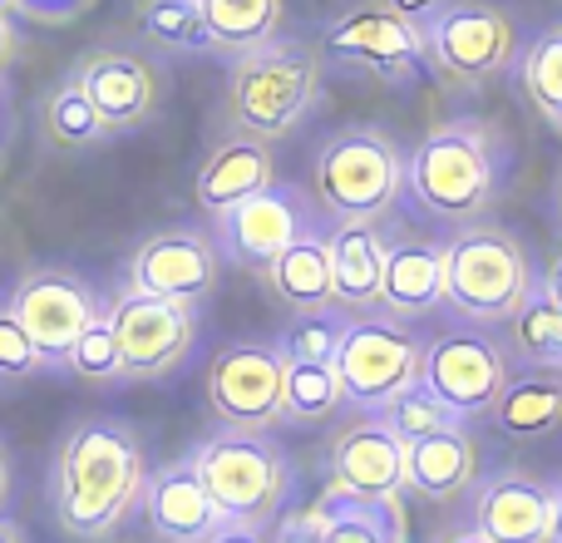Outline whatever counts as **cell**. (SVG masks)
Masks as SVG:
<instances>
[{
  "label": "cell",
  "instance_id": "32",
  "mask_svg": "<svg viewBox=\"0 0 562 543\" xmlns=\"http://www.w3.org/2000/svg\"><path fill=\"white\" fill-rule=\"evenodd\" d=\"M104 134H109L104 119L94 114V104L85 99V89H79L75 79H65V85L45 99V138H49V144L89 148V144H99Z\"/></svg>",
  "mask_w": 562,
  "mask_h": 543
},
{
  "label": "cell",
  "instance_id": "7",
  "mask_svg": "<svg viewBox=\"0 0 562 543\" xmlns=\"http://www.w3.org/2000/svg\"><path fill=\"white\" fill-rule=\"evenodd\" d=\"M425 341L390 317H346L340 341L330 351V370L340 386V406L360 415H380L400 390L419 380Z\"/></svg>",
  "mask_w": 562,
  "mask_h": 543
},
{
  "label": "cell",
  "instance_id": "22",
  "mask_svg": "<svg viewBox=\"0 0 562 543\" xmlns=\"http://www.w3.org/2000/svg\"><path fill=\"white\" fill-rule=\"evenodd\" d=\"M272 184H277L272 144H262V138H223L198 168V208L207 218H217L223 208L243 203V198L262 193Z\"/></svg>",
  "mask_w": 562,
  "mask_h": 543
},
{
  "label": "cell",
  "instance_id": "35",
  "mask_svg": "<svg viewBox=\"0 0 562 543\" xmlns=\"http://www.w3.org/2000/svg\"><path fill=\"white\" fill-rule=\"evenodd\" d=\"M65 366L85 380H119V346H114V331H109L104 317L79 331L75 346L65 351Z\"/></svg>",
  "mask_w": 562,
  "mask_h": 543
},
{
  "label": "cell",
  "instance_id": "17",
  "mask_svg": "<svg viewBox=\"0 0 562 543\" xmlns=\"http://www.w3.org/2000/svg\"><path fill=\"white\" fill-rule=\"evenodd\" d=\"M277 543H405L400 499H360L346 489H326L311 509L281 519Z\"/></svg>",
  "mask_w": 562,
  "mask_h": 543
},
{
  "label": "cell",
  "instance_id": "14",
  "mask_svg": "<svg viewBox=\"0 0 562 543\" xmlns=\"http://www.w3.org/2000/svg\"><path fill=\"white\" fill-rule=\"evenodd\" d=\"M306 203L296 198V188H262V193L243 198V203L223 208L213 218V243L223 253V263L257 267L262 272L281 247L296 233H306Z\"/></svg>",
  "mask_w": 562,
  "mask_h": 543
},
{
  "label": "cell",
  "instance_id": "31",
  "mask_svg": "<svg viewBox=\"0 0 562 543\" xmlns=\"http://www.w3.org/2000/svg\"><path fill=\"white\" fill-rule=\"evenodd\" d=\"M518 85L553 129H562V25H548L518 59Z\"/></svg>",
  "mask_w": 562,
  "mask_h": 543
},
{
  "label": "cell",
  "instance_id": "9",
  "mask_svg": "<svg viewBox=\"0 0 562 543\" xmlns=\"http://www.w3.org/2000/svg\"><path fill=\"white\" fill-rule=\"evenodd\" d=\"M419 386L464 425L474 415H488L498 390L508 386V361L504 346L488 336L484 326H454L425 341V361H419Z\"/></svg>",
  "mask_w": 562,
  "mask_h": 543
},
{
  "label": "cell",
  "instance_id": "6",
  "mask_svg": "<svg viewBox=\"0 0 562 543\" xmlns=\"http://www.w3.org/2000/svg\"><path fill=\"white\" fill-rule=\"evenodd\" d=\"M227 524L272 529L291 495V459L267 430H217L188 455Z\"/></svg>",
  "mask_w": 562,
  "mask_h": 543
},
{
  "label": "cell",
  "instance_id": "3",
  "mask_svg": "<svg viewBox=\"0 0 562 543\" xmlns=\"http://www.w3.org/2000/svg\"><path fill=\"white\" fill-rule=\"evenodd\" d=\"M498 138L479 119H449L435 124L405 154V193L425 208L435 223L469 228L484 223V213L498 198Z\"/></svg>",
  "mask_w": 562,
  "mask_h": 543
},
{
  "label": "cell",
  "instance_id": "1",
  "mask_svg": "<svg viewBox=\"0 0 562 543\" xmlns=\"http://www.w3.org/2000/svg\"><path fill=\"white\" fill-rule=\"evenodd\" d=\"M148 479L144 440L124 420H85L55 455V514L75 539H109L138 505Z\"/></svg>",
  "mask_w": 562,
  "mask_h": 543
},
{
  "label": "cell",
  "instance_id": "40",
  "mask_svg": "<svg viewBox=\"0 0 562 543\" xmlns=\"http://www.w3.org/2000/svg\"><path fill=\"white\" fill-rule=\"evenodd\" d=\"M538 287H543V291H548V297H553V301H558V307H562V253L553 257V267H548V272H543V277H538Z\"/></svg>",
  "mask_w": 562,
  "mask_h": 543
},
{
  "label": "cell",
  "instance_id": "45",
  "mask_svg": "<svg viewBox=\"0 0 562 543\" xmlns=\"http://www.w3.org/2000/svg\"><path fill=\"white\" fill-rule=\"evenodd\" d=\"M548 543H562V489H558V509H553V529H548Z\"/></svg>",
  "mask_w": 562,
  "mask_h": 543
},
{
  "label": "cell",
  "instance_id": "21",
  "mask_svg": "<svg viewBox=\"0 0 562 543\" xmlns=\"http://www.w3.org/2000/svg\"><path fill=\"white\" fill-rule=\"evenodd\" d=\"M375 307L390 321H415L445 307V272H439V243L429 237H390L385 233V272H380Z\"/></svg>",
  "mask_w": 562,
  "mask_h": 543
},
{
  "label": "cell",
  "instance_id": "2",
  "mask_svg": "<svg viewBox=\"0 0 562 543\" xmlns=\"http://www.w3.org/2000/svg\"><path fill=\"white\" fill-rule=\"evenodd\" d=\"M321 85H326V59L311 40L277 35L252 55H237L223 95L227 134L277 144L316 109Z\"/></svg>",
  "mask_w": 562,
  "mask_h": 543
},
{
  "label": "cell",
  "instance_id": "5",
  "mask_svg": "<svg viewBox=\"0 0 562 543\" xmlns=\"http://www.w3.org/2000/svg\"><path fill=\"white\" fill-rule=\"evenodd\" d=\"M311 188L336 223H385L405 198V148L375 124H350L321 144Z\"/></svg>",
  "mask_w": 562,
  "mask_h": 543
},
{
  "label": "cell",
  "instance_id": "4",
  "mask_svg": "<svg viewBox=\"0 0 562 543\" xmlns=\"http://www.w3.org/2000/svg\"><path fill=\"white\" fill-rule=\"evenodd\" d=\"M445 307L469 326H508L538 287L524 243L498 223H469L439 247Z\"/></svg>",
  "mask_w": 562,
  "mask_h": 543
},
{
  "label": "cell",
  "instance_id": "33",
  "mask_svg": "<svg viewBox=\"0 0 562 543\" xmlns=\"http://www.w3.org/2000/svg\"><path fill=\"white\" fill-rule=\"evenodd\" d=\"M380 420H385L390 430H395L405 445H415V440H425V435H435V430H445V425H459L454 415H449L445 406H439L435 396H429L425 386H409V390H400L395 400H390L385 410H380Z\"/></svg>",
  "mask_w": 562,
  "mask_h": 543
},
{
  "label": "cell",
  "instance_id": "38",
  "mask_svg": "<svg viewBox=\"0 0 562 543\" xmlns=\"http://www.w3.org/2000/svg\"><path fill=\"white\" fill-rule=\"evenodd\" d=\"M380 5L390 10V15H400L405 25H415V30H425L429 20L439 15V10L449 5V0H380Z\"/></svg>",
  "mask_w": 562,
  "mask_h": 543
},
{
  "label": "cell",
  "instance_id": "25",
  "mask_svg": "<svg viewBox=\"0 0 562 543\" xmlns=\"http://www.w3.org/2000/svg\"><path fill=\"white\" fill-rule=\"evenodd\" d=\"M330 243V277H336V307L370 311L380 297V272H385V233L380 223H336L326 233Z\"/></svg>",
  "mask_w": 562,
  "mask_h": 543
},
{
  "label": "cell",
  "instance_id": "11",
  "mask_svg": "<svg viewBox=\"0 0 562 543\" xmlns=\"http://www.w3.org/2000/svg\"><path fill=\"white\" fill-rule=\"evenodd\" d=\"M281 370L286 356L277 341H237L207 366V406L227 430H272L281 420Z\"/></svg>",
  "mask_w": 562,
  "mask_h": 543
},
{
  "label": "cell",
  "instance_id": "30",
  "mask_svg": "<svg viewBox=\"0 0 562 543\" xmlns=\"http://www.w3.org/2000/svg\"><path fill=\"white\" fill-rule=\"evenodd\" d=\"M138 35L158 49H173V55H207V25L198 0H144Z\"/></svg>",
  "mask_w": 562,
  "mask_h": 543
},
{
  "label": "cell",
  "instance_id": "28",
  "mask_svg": "<svg viewBox=\"0 0 562 543\" xmlns=\"http://www.w3.org/2000/svg\"><path fill=\"white\" fill-rule=\"evenodd\" d=\"M340 410V386L330 361H291L281 370V420H301V425H321Z\"/></svg>",
  "mask_w": 562,
  "mask_h": 543
},
{
  "label": "cell",
  "instance_id": "47",
  "mask_svg": "<svg viewBox=\"0 0 562 543\" xmlns=\"http://www.w3.org/2000/svg\"><path fill=\"white\" fill-rule=\"evenodd\" d=\"M558 218H562V193H558Z\"/></svg>",
  "mask_w": 562,
  "mask_h": 543
},
{
  "label": "cell",
  "instance_id": "24",
  "mask_svg": "<svg viewBox=\"0 0 562 543\" xmlns=\"http://www.w3.org/2000/svg\"><path fill=\"white\" fill-rule=\"evenodd\" d=\"M267 287L277 291V301H286L291 311H326L336 307V277H330V243L326 233L306 228L262 267Z\"/></svg>",
  "mask_w": 562,
  "mask_h": 543
},
{
  "label": "cell",
  "instance_id": "44",
  "mask_svg": "<svg viewBox=\"0 0 562 543\" xmlns=\"http://www.w3.org/2000/svg\"><path fill=\"white\" fill-rule=\"evenodd\" d=\"M439 543H494V539H484L479 529H464V534H445Z\"/></svg>",
  "mask_w": 562,
  "mask_h": 543
},
{
  "label": "cell",
  "instance_id": "18",
  "mask_svg": "<svg viewBox=\"0 0 562 543\" xmlns=\"http://www.w3.org/2000/svg\"><path fill=\"white\" fill-rule=\"evenodd\" d=\"M330 489L360 499H400L405 495V440L380 415H360L330 445Z\"/></svg>",
  "mask_w": 562,
  "mask_h": 543
},
{
  "label": "cell",
  "instance_id": "26",
  "mask_svg": "<svg viewBox=\"0 0 562 543\" xmlns=\"http://www.w3.org/2000/svg\"><path fill=\"white\" fill-rule=\"evenodd\" d=\"M488 420L504 440H543L562 425V370H528L508 376L498 400L488 406Z\"/></svg>",
  "mask_w": 562,
  "mask_h": 543
},
{
  "label": "cell",
  "instance_id": "42",
  "mask_svg": "<svg viewBox=\"0 0 562 543\" xmlns=\"http://www.w3.org/2000/svg\"><path fill=\"white\" fill-rule=\"evenodd\" d=\"M0 543H25L20 524H15V519H5V514H0Z\"/></svg>",
  "mask_w": 562,
  "mask_h": 543
},
{
  "label": "cell",
  "instance_id": "12",
  "mask_svg": "<svg viewBox=\"0 0 562 543\" xmlns=\"http://www.w3.org/2000/svg\"><path fill=\"white\" fill-rule=\"evenodd\" d=\"M217 281H223V253L203 228H164V233L144 237L134 263H128V287L183 301V307L207 301Z\"/></svg>",
  "mask_w": 562,
  "mask_h": 543
},
{
  "label": "cell",
  "instance_id": "10",
  "mask_svg": "<svg viewBox=\"0 0 562 543\" xmlns=\"http://www.w3.org/2000/svg\"><path fill=\"white\" fill-rule=\"evenodd\" d=\"M119 346V376L124 380H158L173 366H183L198 341V311L183 301L148 297V291H119L104 311Z\"/></svg>",
  "mask_w": 562,
  "mask_h": 543
},
{
  "label": "cell",
  "instance_id": "43",
  "mask_svg": "<svg viewBox=\"0 0 562 543\" xmlns=\"http://www.w3.org/2000/svg\"><path fill=\"white\" fill-rule=\"evenodd\" d=\"M5 495H10V455L0 445V505H5Z\"/></svg>",
  "mask_w": 562,
  "mask_h": 543
},
{
  "label": "cell",
  "instance_id": "13",
  "mask_svg": "<svg viewBox=\"0 0 562 543\" xmlns=\"http://www.w3.org/2000/svg\"><path fill=\"white\" fill-rule=\"evenodd\" d=\"M5 311L25 326V336L35 341L45 366L49 361H65V351L75 346L79 331H85L89 321L104 317L94 287L65 267H40V272H30V277H20V287H15V297H10Z\"/></svg>",
  "mask_w": 562,
  "mask_h": 543
},
{
  "label": "cell",
  "instance_id": "27",
  "mask_svg": "<svg viewBox=\"0 0 562 543\" xmlns=\"http://www.w3.org/2000/svg\"><path fill=\"white\" fill-rule=\"evenodd\" d=\"M198 10L207 25V55L223 59L262 49L281 35V15H286L281 0H198Z\"/></svg>",
  "mask_w": 562,
  "mask_h": 543
},
{
  "label": "cell",
  "instance_id": "20",
  "mask_svg": "<svg viewBox=\"0 0 562 543\" xmlns=\"http://www.w3.org/2000/svg\"><path fill=\"white\" fill-rule=\"evenodd\" d=\"M138 505H144L148 529L164 543H203L223 524V514H217V505L207 499L203 479H198V469L188 465V459L154 469V475L144 479Z\"/></svg>",
  "mask_w": 562,
  "mask_h": 543
},
{
  "label": "cell",
  "instance_id": "19",
  "mask_svg": "<svg viewBox=\"0 0 562 543\" xmlns=\"http://www.w3.org/2000/svg\"><path fill=\"white\" fill-rule=\"evenodd\" d=\"M558 489L524 469H504L474 495V529L494 543H548Z\"/></svg>",
  "mask_w": 562,
  "mask_h": 543
},
{
  "label": "cell",
  "instance_id": "36",
  "mask_svg": "<svg viewBox=\"0 0 562 543\" xmlns=\"http://www.w3.org/2000/svg\"><path fill=\"white\" fill-rule=\"evenodd\" d=\"M40 366H45V356L35 351V341H30L25 326L0 307V380H25V376H35Z\"/></svg>",
  "mask_w": 562,
  "mask_h": 543
},
{
  "label": "cell",
  "instance_id": "23",
  "mask_svg": "<svg viewBox=\"0 0 562 543\" xmlns=\"http://www.w3.org/2000/svg\"><path fill=\"white\" fill-rule=\"evenodd\" d=\"M479 475V445L464 425H445L435 435L405 445V489L425 499H459Z\"/></svg>",
  "mask_w": 562,
  "mask_h": 543
},
{
  "label": "cell",
  "instance_id": "39",
  "mask_svg": "<svg viewBox=\"0 0 562 543\" xmlns=\"http://www.w3.org/2000/svg\"><path fill=\"white\" fill-rule=\"evenodd\" d=\"M203 543H277L272 534H267V529H257V524H217L213 534H207Z\"/></svg>",
  "mask_w": 562,
  "mask_h": 543
},
{
  "label": "cell",
  "instance_id": "37",
  "mask_svg": "<svg viewBox=\"0 0 562 543\" xmlns=\"http://www.w3.org/2000/svg\"><path fill=\"white\" fill-rule=\"evenodd\" d=\"M89 5H94V0H15L20 15L40 20V25H69V20H79Z\"/></svg>",
  "mask_w": 562,
  "mask_h": 543
},
{
  "label": "cell",
  "instance_id": "16",
  "mask_svg": "<svg viewBox=\"0 0 562 543\" xmlns=\"http://www.w3.org/2000/svg\"><path fill=\"white\" fill-rule=\"evenodd\" d=\"M326 49L346 65L375 69L385 79H409L415 69H425V40L415 25H405L400 15H390L380 0L356 5L326 30Z\"/></svg>",
  "mask_w": 562,
  "mask_h": 543
},
{
  "label": "cell",
  "instance_id": "41",
  "mask_svg": "<svg viewBox=\"0 0 562 543\" xmlns=\"http://www.w3.org/2000/svg\"><path fill=\"white\" fill-rule=\"evenodd\" d=\"M15 59V25H10V15H0V69Z\"/></svg>",
  "mask_w": 562,
  "mask_h": 543
},
{
  "label": "cell",
  "instance_id": "15",
  "mask_svg": "<svg viewBox=\"0 0 562 543\" xmlns=\"http://www.w3.org/2000/svg\"><path fill=\"white\" fill-rule=\"evenodd\" d=\"M69 79L85 89V99L104 119L109 134L148 124L158 109V95H164L158 65L148 55H138V49H89Z\"/></svg>",
  "mask_w": 562,
  "mask_h": 543
},
{
  "label": "cell",
  "instance_id": "34",
  "mask_svg": "<svg viewBox=\"0 0 562 543\" xmlns=\"http://www.w3.org/2000/svg\"><path fill=\"white\" fill-rule=\"evenodd\" d=\"M340 326H346V311H336V307L301 311V317L281 331L277 351L291 361H330V351H336V341H340Z\"/></svg>",
  "mask_w": 562,
  "mask_h": 543
},
{
  "label": "cell",
  "instance_id": "8",
  "mask_svg": "<svg viewBox=\"0 0 562 543\" xmlns=\"http://www.w3.org/2000/svg\"><path fill=\"white\" fill-rule=\"evenodd\" d=\"M419 40H425V65H435L459 85L504 75L518 55V25L494 0H449L419 30Z\"/></svg>",
  "mask_w": 562,
  "mask_h": 543
},
{
  "label": "cell",
  "instance_id": "29",
  "mask_svg": "<svg viewBox=\"0 0 562 543\" xmlns=\"http://www.w3.org/2000/svg\"><path fill=\"white\" fill-rule=\"evenodd\" d=\"M508 331H514V346L528 361V370H562V307L543 287L528 291Z\"/></svg>",
  "mask_w": 562,
  "mask_h": 543
},
{
  "label": "cell",
  "instance_id": "46",
  "mask_svg": "<svg viewBox=\"0 0 562 543\" xmlns=\"http://www.w3.org/2000/svg\"><path fill=\"white\" fill-rule=\"evenodd\" d=\"M10 10H15V0H0V15H10Z\"/></svg>",
  "mask_w": 562,
  "mask_h": 543
}]
</instances>
